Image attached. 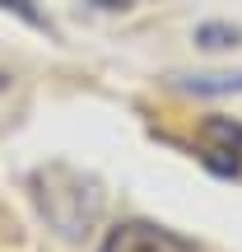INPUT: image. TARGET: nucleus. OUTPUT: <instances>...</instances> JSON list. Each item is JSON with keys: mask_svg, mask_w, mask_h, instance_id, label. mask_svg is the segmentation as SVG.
I'll return each instance as SVG.
<instances>
[{"mask_svg": "<svg viewBox=\"0 0 242 252\" xmlns=\"http://www.w3.org/2000/svg\"><path fill=\"white\" fill-rule=\"evenodd\" d=\"M98 252H200V248L191 243V238L163 229V224H149V220H126V224H117L108 238H103Z\"/></svg>", "mask_w": 242, "mask_h": 252, "instance_id": "nucleus-1", "label": "nucleus"}, {"mask_svg": "<svg viewBox=\"0 0 242 252\" xmlns=\"http://www.w3.org/2000/svg\"><path fill=\"white\" fill-rule=\"evenodd\" d=\"M238 154H242V126L238 122L215 117V122L200 126V159H205L215 173H242Z\"/></svg>", "mask_w": 242, "mask_h": 252, "instance_id": "nucleus-2", "label": "nucleus"}, {"mask_svg": "<svg viewBox=\"0 0 242 252\" xmlns=\"http://www.w3.org/2000/svg\"><path fill=\"white\" fill-rule=\"evenodd\" d=\"M187 94H242V75H177Z\"/></svg>", "mask_w": 242, "mask_h": 252, "instance_id": "nucleus-3", "label": "nucleus"}, {"mask_svg": "<svg viewBox=\"0 0 242 252\" xmlns=\"http://www.w3.org/2000/svg\"><path fill=\"white\" fill-rule=\"evenodd\" d=\"M19 112H24V84H19L14 70L0 65V126H9Z\"/></svg>", "mask_w": 242, "mask_h": 252, "instance_id": "nucleus-4", "label": "nucleus"}, {"mask_svg": "<svg viewBox=\"0 0 242 252\" xmlns=\"http://www.w3.org/2000/svg\"><path fill=\"white\" fill-rule=\"evenodd\" d=\"M196 42H200V47H238V28L205 24V28H196Z\"/></svg>", "mask_w": 242, "mask_h": 252, "instance_id": "nucleus-5", "label": "nucleus"}, {"mask_svg": "<svg viewBox=\"0 0 242 252\" xmlns=\"http://www.w3.org/2000/svg\"><path fill=\"white\" fill-rule=\"evenodd\" d=\"M5 5H9V9H19L24 19H33V24H37V9H33V0H5Z\"/></svg>", "mask_w": 242, "mask_h": 252, "instance_id": "nucleus-6", "label": "nucleus"}, {"mask_svg": "<svg viewBox=\"0 0 242 252\" xmlns=\"http://www.w3.org/2000/svg\"><path fill=\"white\" fill-rule=\"evenodd\" d=\"M89 5H98V9H121V5H131V0H89Z\"/></svg>", "mask_w": 242, "mask_h": 252, "instance_id": "nucleus-7", "label": "nucleus"}]
</instances>
